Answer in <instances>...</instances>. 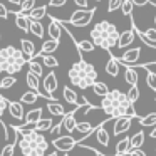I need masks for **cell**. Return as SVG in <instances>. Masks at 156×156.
Listing matches in <instances>:
<instances>
[{"label": "cell", "mask_w": 156, "mask_h": 156, "mask_svg": "<svg viewBox=\"0 0 156 156\" xmlns=\"http://www.w3.org/2000/svg\"><path fill=\"white\" fill-rule=\"evenodd\" d=\"M101 109L109 116V118H138L134 106L129 102L128 94L121 92L119 89H112L106 98L101 99Z\"/></svg>", "instance_id": "6da1fadb"}, {"label": "cell", "mask_w": 156, "mask_h": 156, "mask_svg": "<svg viewBox=\"0 0 156 156\" xmlns=\"http://www.w3.org/2000/svg\"><path fill=\"white\" fill-rule=\"evenodd\" d=\"M19 139V148L24 156H45L49 149V141L37 133L34 128H19L15 126Z\"/></svg>", "instance_id": "7a4b0ae2"}, {"label": "cell", "mask_w": 156, "mask_h": 156, "mask_svg": "<svg viewBox=\"0 0 156 156\" xmlns=\"http://www.w3.org/2000/svg\"><path fill=\"white\" fill-rule=\"evenodd\" d=\"M67 76H69L71 84L76 86V87H79V89L92 87V86L98 82V71H96V67L91 62L84 61L82 57L71 66Z\"/></svg>", "instance_id": "3957f363"}, {"label": "cell", "mask_w": 156, "mask_h": 156, "mask_svg": "<svg viewBox=\"0 0 156 156\" xmlns=\"http://www.w3.org/2000/svg\"><path fill=\"white\" fill-rule=\"evenodd\" d=\"M119 34L114 24L108 20H101L92 27L91 30V42L96 47H101L104 51L111 52L114 47H118V41H119Z\"/></svg>", "instance_id": "277c9868"}, {"label": "cell", "mask_w": 156, "mask_h": 156, "mask_svg": "<svg viewBox=\"0 0 156 156\" xmlns=\"http://www.w3.org/2000/svg\"><path fill=\"white\" fill-rule=\"evenodd\" d=\"M27 59L22 54L20 49L14 47V45H7V47L0 49V72H5L9 76H15L24 69L27 64Z\"/></svg>", "instance_id": "5b68a950"}, {"label": "cell", "mask_w": 156, "mask_h": 156, "mask_svg": "<svg viewBox=\"0 0 156 156\" xmlns=\"http://www.w3.org/2000/svg\"><path fill=\"white\" fill-rule=\"evenodd\" d=\"M94 12H96V7L94 9H89V10H76L74 14L71 15V19L67 20H61L64 24H71V25H76V27H86V25L91 24L92 17H94Z\"/></svg>", "instance_id": "8992f818"}, {"label": "cell", "mask_w": 156, "mask_h": 156, "mask_svg": "<svg viewBox=\"0 0 156 156\" xmlns=\"http://www.w3.org/2000/svg\"><path fill=\"white\" fill-rule=\"evenodd\" d=\"M139 57H141V47H134V49H128L126 52H122L118 61L124 67H134V66L139 64Z\"/></svg>", "instance_id": "52a82bcc"}, {"label": "cell", "mask_w": 156, "mask_h": 156, "mask_svg": "<svg viewBox=\"0 0 156 156\" xmlns=\"http://www.w3.org/2000/svg\"><path fill=\"white\" fill-rule=\"evenodd\" d=\"M52 146H54L55 151H62L66 154L77 146V139L72 138V136H59V138L52 139Z\"/></svg>", "instance_id": "ba28073f"}, {"label": "cell", "mask_w": 156, "mask_h": 156, "mask_svg": "<svg viewBox=\"0 0 156 156\" xmlns=\"http://www.w3.org/2000/svg\"><path fill=\"white\" fill-rule=\"evenodd\" d=\"M42 86H44V89H45V94H47L51 99H54V101H55L54 92L57 91V87H59V84H57V76H55V72H49V74L44 77V81H42Z\"/></svg>", "instance_id": "9c48e42d"}, {"label": "cell", "mask_w": 156, "mask_h": 156, "mask_svg": "<svg viewBox=\"0 0 156 156\" xmlns=\"http://www.w3.org/2000/svg\"><path fill=\"white\" fill-rule=\"evenodd\" d=\"M25 84H27L29 87H30V91L37 92V94L41 96L42 99H47V101H49L47 96L41 92V77H37L35 74H32L30 71H29V72H27V76H25Z\"/></svg>", "instance_id": "30bf717a"}, {"label": "cell", "mask_w": 156, "mask_h": 156, "mask_svg": "<svg viewBox=\"0 0 156 156\" xmlns=\"http://www.w3.org/2000/svg\"><path fill=\"white\" fill-rule=\"evenodd\" d=\"M131 122H133V118H118L114 121L112 134L119 136V134H122V133H128L129 128H131Z\"/></svg>", "instance_id": "8fae6325"}, {"label": "cell", "mask_w": 156, "mask_h": 156, "mask_svg": "<svg viewBox=\"0 0 156 156\" xmlns=\"http://www.w3.org/2000/svg\"><path fill=\"white\" fill-rule=\"evenodd\" d=\"M134 29H128V30H124V32H121L119 34V41H118V47L119 49H124V47H128V45H131L133 44V41H134Z\"/></svg>", "instance_id": "7c38bea8"}, {"label": "cell", "mask_w": 156, "mask_h": 156, "mask_svg": "<svg viewBox=\"0 0 156 156\" xmlns=\"http://www.w3.org/2000/svg\"><path fill=\"white\" fill-rule=\"evenodd\" d=\"M47 32H49V35H51V39L52 41H61V34L64 32V27H62V24L59 20H54L52 19L51 20V24H49V27H47Z\"/></svg>", "instance_id": "4fadbf2b"}, {"label": "cell", "mask_w": 156, "mask_h": 156, "mask_svg": "<svg viewBox=\"0 0 156 156\" xmlns=\"http://www.w3.org/2000/svg\"><path fill=\"white\" fill-rule=\"evenodd\" d=\"M20 51H22V54L25 55L27 61H32V59L35 57V45H34V42L29 41V39H22L20 41Z\"/></svg>", "instance_id": "5bb4252c"}, {"label": "cell", "mask_w": 156, "mask_h": 156, "mask_svg": "<svg viewBox=\"0 0 156 156\" xmlns=\"http://www.w3.org/2000/svg\"><path fill=\"white\" fill-rule=\"evenodd\" d=\"M77 109V108H76ZM76 109L74 111H71V112H67V114L62 118V128L66 129L67 133H72V131H76V126H77V121H76Z\"/></svg>", "instance_id": "9a60e30c"}, {"label": "cell", "mask_w": 156, "mask_h": 156, "mask_svg": "<svg viewBox=\"0 0 156 156\" xmlns=\"http://www.w3.org/2000/svg\"><path fill=\"white\" fill-rule=\"evenodd\" d=\"M41 119H42V108H35V109H32V111H27V114H25V118H24V124L35 126Z\"/></svg>", "instance_id": "2e32d148"}, {"label": "cell", "mask_w": 156, "mask_h": 156, "mask_svg": "<svg viewBox=\"0 0 156 156\" xmlns=\"http://www.w3.org/2000/svg\"><path fill=\"white\" fill-rule=\"evenodd\" d=\"M9 112H10L12 118L20 119V121L25 118V111H24V104H22V102L9 101Z\"/></svg>", "instance_id": "e0dca14e"}, {"label": "cell", "mask_w": 156, "mask_h": 156, "mask_svg": "<svg viewBox=\"0 0 156 156\" xmlns=\"http://www.w3.org/2000/svg\"><path fill=\"white\" fill-rule=\"evenodd\" d=\"M129 151H131V138H128V136H126V138L121 139V141H118L114 156H126Z\"/></svg>", "instance_id": "ac0fdd59"}, {"label": "cell", "mask_w": 156, "mask_h": 156, "mask_svg": "<svg viewBox=\"0 0 156 156\" xmlns=\"http://www.w3.org/2000/svg\"><path fill=\"white\" fill-rule=\"evenodd\" d=\"M104 124H106V122H102V124H99L98 128L94 129V136H96V139H98L99 144L108 146L109 144V134H108V131H106Z\"/></svg>", "instance_id": "d6986e66"}, {"label": "cell", "mask_w": 156, "mask_h": 156, "mask_svg": "<svg viewBox=\"0 0 156 156\" xmlns=\"http://www.w3.org/2000/svg\"><path fill=\"white\" fill-rule=\"evenodd\" d=\"M47 15V7L45 5H41V7H35L32 12H29L27 14V17H29V20H34V22H41L42 19Z\"/></svg>", "instance_id": "ffe728a7"}, {"label": "cell", "mask_w": 156, "mask_h": 156, "mask_svg": "<svg viewBox=\"0 0 156 156\" xmlns=\"http://www.w3.org/2000/svg\"><path fill=\"white\" fill-rule=\"evenodd\" d=\"M57 47H59V42L49 39V41H45L44 44H42L41 52H39V54H42V55H52L55 51H57Z\"/></svg>", "instance_id": "44dd1931"}, {"label": "cell", "mask_w": 156, "mask_h": 156, "mask_svg": "<svg viewBox=\"0 0 156 156\" xmlns=\"http://www.w3.org/2000/svg\"><path fill=\"white\" fill-rule=\"evenodd\" d=\"M45 108H47V111L51 112L52 116H59V118H64V116H66V109H64V106L59 104V102H52V101H49Z\"/></svg>", "instance_id": "7402d4cb"}, {"label": "cell", "mask_w": 156, "mask_h": 156, "mask_svg": "<svg viewBox=\"0 0 156 156\" xmlns=\"http://www.w3.org/2000/svg\"><path fill=\"white\" fill-rule=\"evenodd\" d=\"M15 25H17V29H20L24 32H30V20H29L27 15L15 14Z\"/></svg>", "instance_id": "603a6c76"}, {"label": "cell", "mask_w": 156, "mask_h": 156, "mask_svg": "<svg viewBox=\"0 0 156 156\" xmlns=\"http://www.w3.org/2000/svg\"><path fill=\"white\" fill-rule=\"evenodd\" d=\"M62 96H64V99L67 101V104H72L74 108L77 106L79 96L76 94V91H74V89H71L69 86H66V87H64V91H62Z\"/></svg>", "instance_id": "cb8c5ba5"}, {"label": "cell", "mask_w": 156, "mask_h": 156, "mask_svg": "<svg viewBox=\"0 0 156 156\" xmlns=\"http://www.w3.org/2000/svg\"><path fill=\"white\" fill-rule=\"evenodd\" d=\"M119 67H121V64H119V61L116 57H111L108 61V64H106V72H108L111 77H116V76L119 74Z\"/></svg>", "instance_id": "d4e9b609"}, {"label": "cell", "mask_w": 156, "mask_h": 156, "mask_svg": "<svg viewBox=\"0 0 156 156\" xmlns=\"http://www.w3.org/2000/svg\"><path fill=\"white\" fill-rule=\"evenodd\" d=\"M76 131L81 133V134L84 136V139H87V136L91 134V133H94V126H92L89 121H82V122H77Z\"/></svg>", "instance_id": "484cf974"}, {"label": "cell", "mask_w": 156, "mask_h": 156, "mask_svg": "<svg viewBox=\"0 0 156 156\" xmlns=\"http://www.w3.org/2000/svg\"><path fill=\"white\" fill-rule=\"evenodd\" d=\"M124 81L129 86H136L138 84V72L134 67H126L124 69Z\"/></svg>", "instance_id": "4316f807"}, {"label": "cell", "mask_w": 156, "mask_h": 156, "mask_svg": "<svg viewBox=\"0 0 156 156\" xmlns=\"http://www.w3.org/2000/svg\"><path fill=\"white\" fill-rule=\"evenodd\" d=\"M54 128V122H52V119L51 118H47V119H44L42 118L41 121L37 122V124L34 126V129L37 133H44V131H51V129Z\"/></svg>", "instance_id": "83f0119b"}, {"label": "cell", "mask_w": 156, "mask_h": 156, "mask_svg": "<svg viewBox=\"0 0 156 156\" xmlns=\"http://www.w3.org/2000/svg\"><path fill=\"white\" fill-rule=\"evenodd\" d=\"M34 59H42V64L47 66V67H51V69L59 67V61L54 57V55H42V54H37Z\"/></svg>", "instance_id": "f1b7e54d"}, {"label": "cell", "mask_w": 156, "mask_h": 156, "mask_svg": "<svg viewBox=\"0 0 156 156\" xmlns=\"http://www.w3.org/2000/svg\"><path fill=\"white\" fill-rule=\"evenodd\" d=\"M15 84H17V77H15V76L5 74V76L0 77V89H10V87H14Z\"/></svg>", "instance_id": "f546056e"}, {"label": "cell", "mask_w": 156, "mask_h": 156, "mask_svg": "<svg viewBox=\"0 0 156 156\" xmlns=\"http://www.w3.org/2000/svg\"><path fill=\"white\" fill-rule=\"evenodd\" d=\"M92 91H94V94L99 96V98H106V96L109 94L108 84H104V82H101V81H98L94 86H92Z\"/></svg>", "instance_id": "4dcf8cb0"}, {"label": "cell", "mask_w": 156, "mask_h": 156, "mask_svg": "<svg viewBox=\"0 0 156 156\" xmlns=\"http://www.w3.org/2000/svg\"><path fill=\"white\" fill-rule=\"evenodd\" d=\"M41 98V96L37 94V92H34V91H27V92H24L22 94V98H20V102L22 104H34L37 99ZM42 99V98H41Z\"/></svg>", "instance_id": "1f68e13d"}, {"label": "cell", "mask_w": 156, "mask_h": 156, "mask_svg": "<svg viewBox=\"0 0 156 156\" xmlns=\"http://www.w3.org/2000/svg\"><path fill=\"white\" fill-rule=\"evenodd\" d=\"M35 2L37 0H22V4H20V10H19V14L20 15H27L29 12H32L34 10V5H35Z\"/></svg>", "instance_id": "d6a6232c"}, {"label": "cell", "mask_w": 156, "mask_h": 156, "mask_svg": "<svg viewBox=\"0 0 156 156\" xmlns=\"http://www.w3.org/2000/svg\"><path fill=\"white\" fill-rule=\"evenodd\" d=\"M144 133L143 131H139V133H136L134 136L131 138V149H139L143 146V143H144Z\"/></svg>", "instance_id": "836d02e7"}, {"label": "cell", "mask_w": 156, "mask_h": 156, "mask_svg": "<svg viewBox=\"0 0 156 156\" xmlns=\"http://www.w3.org/2000/svg\"><path fill=\"white\" fill-rule=\"evenodd\" d=\"M30 32L35 35V37H39V39H42L44 37V25H42V22H34V20H30Z\"/></svg>", "instance_id": "e575fe53"}, {"label": "cell", "mask_w": 156, "mask_h": 156, "mask_svg": "<svg viewBox=\"0 0 156 156\" xmlns=\"http://www.w3.org/2000/svg\"><path fill=\"white\" fill-rule=\"evenodd\" d=\"M29 69H30V72L32 74H35L37 77H42L44 76V69H42V66H41V62H37V61H29Z\"/></svg>", "instance_id": "d590c367"}, {"label": "cell", "mask_w": 156, "mask_h": 156, "mask_svg": "<svg viewBox=\"0 0 156 156\" xmlns=\"http://www.w3.org/2000/svg\"><path fill=\"white\" fill-rule=\"evenodd\" d=\"M96 49V45L91 41H79L77 42V51L79 52H92Z\"/></svg>", "instance_id": "8d00e7d4"}, {"label": "cell", "mask_w": 156, "mask_h": 156, "mask_svg": "<svg viewBox=\"0 0 156 156\" xmlns=\"http://www.w3.org/2000/svg\"><path fill=\"white\" fill-rule=\"evenodd\" d=\"M139 124L141 126H156V112H149L144 118H139Z\"/></svg>", "instance_id": "74e56055"}, {"label": "cell", "mask_w": 156, "mask_h": 156, "mask_svg": "<svg viewBox=\"0 0 156 156\" xmlns=\"http://www.w3.org/2000/svg\"><path fill=\"white\" fill-rule=\"evenodd\" d=\"M128 99H129V102H131L133 106L138 102V99H139V89H138V86H131V89L128 91Z\"/></svg>", "instance_id": "f35d334b"}, {"label": "cell", "mask_w": 156, "mask_h": 156, "mask_svg": "<svg viewBox=\"0 0 156 156\" xmlns=\"http://www.w3.org/2000/svg\"><path fill=\"white\" fill-rule=\"evenodd\" d=\"M133 9H134V5H133L131 0H122V4H121L122 15H131L133 14Z\"/></svg>", "instance_id": "ab89813d"}, {"label": "cell", "mask_w": 156, "mask_h": 156, "mask_svg": "<svg viewBox=\"0 0 156 156\" xmlns=\"http://www.w3.org/2000/svg\"><path fill=\"white\" fill-rule=\"evenodd\" d=\"M146 84H148V87L151 89V91L156 92V74L154 72H149L146 74Z\"/></svg>", "instance_id": "60d3db41"}, {"label": "cell", "mask_w": 156, "mask_h": 156, "mask_svg": "<svg viewBox=\"0 0 156 156\" xmlns=\"http://www.w3.org/2000/svg\"><path fill=\"white\" fill-rule=\"evenodd\" d=\"M14 153H15V141L5 144L4 149L0 151V156H14Z\"/></svg>", "instance_id": "b9f144b4"}, {"label": "cell", "mask_w": 156, "mask_h": 156, "mask_svg": "<svg viewBox=\"0 0 156 156\" xmlns=\"http://www.w3.org/2000/svg\"><path fill=\"white\" fill-rule=\"evenodd\" d=\"M121 4H122V0H109L108 2V12L109 14L116 12L118 9H121Z\"/></svg>", "instance_id": "7bdbcfd3"}, {"label": "cell", "mask_w": 156, "mask_h": 156, "mask_svg": "<svg viewBox=\"0 0 156 156\" xmlns=\"http://www.w3.org/2000/svg\"><path fill=\"white\" fill-rule=\"evenodd\" d=\"M5 111H9V99L0 94V121H2V116Z\"/></svg>", "instance_id": "ee69618b"}, {"label": "cell", "mask_w": 156, "mask_h": 156, "mask_svg": "<svg viewBox=\"0 0 156 156\" xmlns=\"http://www.w3.org/2000/svg\"><path fill=\"white\" fill-rule=\"evenodd\" d=\"M74 4L77 5L79 9H81V10H89V2L87 0H74Z\"/></svg>", "instance_id": "f6af8a7d"}, {"label": "cell", "mask_w": 156, "mask_h": 156, "mask_svg": "<svg viewBox=\"0 0 156 156\" xmlns=\"http://www.w3.org/2000/svg\"><path fill=\"white\" fill-rule=\"evenodd\" d=\"M61 128H62V122H59V124H55L54 128L51 129V134H52V138H59V133H61Z\"/></svg>", "instance_id": "bcb514c9"}, {"label": "cell", "mask_w": 156, "mask_h": 156, "mask_svg": "<svg viewBox=\"0 0 156 156\" xmlns=\"http://www.w3.org/2000/svg\"><path fill=\"white\" fill-rule=\"evenodd\" d=\"M128 156H146V153L139 148V149H131V151L128 153Z\"/></svg>", "instance_id": "7dc6e473"}, {"label": "cell", "mask_w": 156, "mask_h": 156, "mask_svg": "<svg viewBox=\"0 0 156 156\" xmlns=\"http://www.w3.org/2000/svg\"><path fill=\"white\" fill-rule=\"evenodd\" d=\"M66 2H67V0H51L49 5H51V7H62V5H66Z\"/></svg>", "instance_id": "c3c4849f"}, {"label": "cell", "mask_w": 156, "mask_h": 156, "mask_svg": "<svg viewBox=\"0 0 156 156\" xmlns=\"http://www.w3.org/2000/svg\"><path fill=\"white\" fill-rule=\"evenodd\" d=\"M9 17V10L4 4H0V19H7Z\"/></svg>", "instance_id": "681fc988"}, {"label": "cell", "mask_w": 156, "mask_h": 156, "mask_svg": "<svg viewBox=\"0 0 156 156\" xmlns=\"http://www.w3.org/2000/svg\"><path fill=\"white\" fill-rule=\"evenodd\" d=\"M133 5H138V7H144V5L151 4V0H131Z\"/></svg>", "instance_id": "f907efd6"}, {"label": "cell", "mask_w": 156, "mask_h": 156, "mask_svg": "<svg viewBox=\"0 0 156 156\" xmlns=\"http://www.w3.org/2000/svg\"><path fill=\"white\" fill-rule=\"evenodd\" d=\"M9 2H10L12 5H19V7H20V4H22V0H9Z\"/></svg>", "instance_id": "816d5d0a"}, {"label": "cell", "mask_w": 156, "mask_h": 156, "mask_svg": "<svg viewBox=\"0 0 156 156\" xmlns=\"http://www.w3.org/2000/svg\"><path fill=\"white\" fill-rule=\"evenodd\" d=\"M149 136H151L153 139H156V126L153 128V131H151V134H149Z\"/></svg>", "instance_id": "f5cc1de1"}, {"label": "cell", "mask_w": 156, "mask_h": 156, "mask_svg": "<svg viewBox=\"0 0 156 156\" xmlns=\"http://www.w3.org/2000/svg\"><path fill=\"white\" fill-rule=\"evenodd\" d=\"M45 156H59V153L57 151H52V153H49V154H45Z\"/></svg>", "instance_id": "db71d44e"}, {"label": "cell", "mask_w": 156, "mask_h": 156, "mask_svg": "<svg viewBox=\"0 0 156 156\" xmlns=\"http://www.w3.org/2000/svg\"><path fill=\"white\" fill-rule=\"evenodd\" d=\"M154 29H156V17H154Z\"/></svg>", "instance_id": "11a10c76"}, {"label": "cell", "mask_w": 156, "mask_h": 156, "mask_svg": "<svg viewBox=\"0 0 156 156\" xmlns=\"http://www.w3.org/2000/svg\"><path fill=\"white\" fill-rule=\"evenodd\" d=\"M62 156H69V154H67V153H66V154H62Z\"/></svg>", "instance_id": "9f6ffc18"}, {"label": "cell", "mask_w": 156, "mask_h": 156, "mask_svg": "<svg viewBox=\"0 0 156 156\" xmlns=\"http://www.w3.org/2000/svg\"><path fill=\"white\" fill-rule=\"evenodd\" d=\"M0 42H2V35H0Z\"/></svg>", "instance_id": "6f0895ef"}, {"label": "cell", "mask_w": 156, "mask_h": 156, "mask_svg": "<svg viewBox=\"0 0 156 156\" xmlns=\"http://www.w3.org/2000/svg\"><path fill=\"white\" fill-rule=\"evenodd\" d=\"M98 156H104V154H98Z\"/></svg>", "instance_id": "680465c9"}, {"label": "cell", "mask_w": 156, "mask_h": 156, "mask_svg": "<svg viewBox=\"0 0 156 156\" xmlns=\"http://www.w3.org/2000/svg\"><path fill=\"white\" fill-rule=\"evenodd\" d=\"M96 2H101V0H96Z\"/></svg>", "instance_id": "91938a15"}, {"label": "cell", "mask_w": 156, "mask_h": 156, "mask_svg": "<svg viewBox=\"0 0 156 156\" xmlns=\"http://www.w3.org/2000/svg\"><path fill=\"white\" fill-rule=\"evenodd\" d=\"M126 156H128V154H126Z\"/></svg>", "instance_id": "94428289"}]
</instances>
